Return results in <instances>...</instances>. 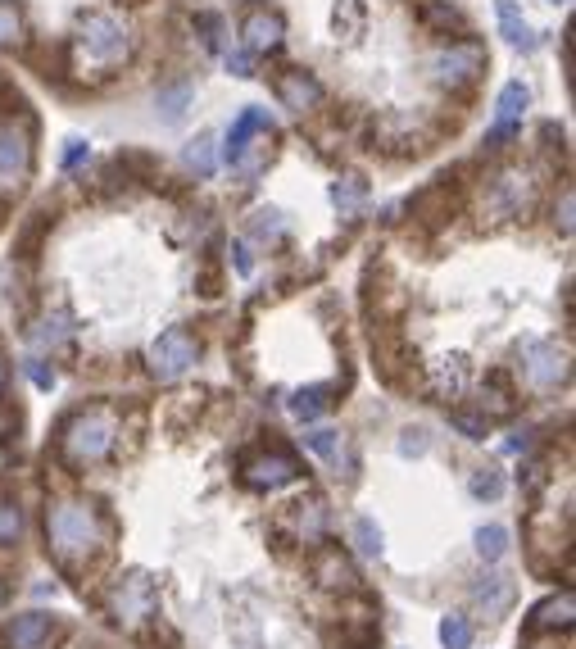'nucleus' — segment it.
Wrapping results in <instances>:
<instances>
[{
  "label": "nucleus",
  "mask_w": 576,
  "mask_h": 649,
  "mask_svg": "<svg viewBox=\"0 0 576 649\" xmlns=\"http://www.w3.org/2000/svg\"><path fill=\"white\" fill-rule=\"evenodd\" d=\"M87 155H91L87 141H82V137H69V141H64V155H59V168H78Z\"/></svg>",
  "instance_id": "473e14b6"
},
{
  "label": "nucleus",
  "mask_w": 576,
  "mask_h": 649,
  "mask_svg": "<svg viewBox=\"0 0 576 649\" xmlns=\"http://www.w3.org/2000/svg\"><path fill=\"white\" fill-rule=\"evenodd\" d=\"M554 223H558V232H572V191H563V205L554 209Z\"/></svg>",
  "instance_id": "e433bc0d"
},
{
  "label": "nucleus",
  "mask_w": 576,
  "mask_h": 649,
  "mask_svg": "<svg viewBox=\"0 0 576 649\" xmlns=\"http://www.w3.org/2000/svg\"><path fill=\"white\" fill-rule=\"evenodd\" d=\"M32 164V146L19 128H0V182H23Z\"/></svg>",
  "instance_id": "f8f14e48"
},
{
  "label": "nucleus",
  "mask_w": 576,
  "mask_h": 649,
  "mask_svg": "<svg viewBox=\"0 0 576 649\" xmlns=\"http://www.w3.org/2000/svg\"><path fill=\"white\" fill-rule=\"evenodd\" d=\"M0 386H5V364H0Z\"/></svg>",
  "instance_id": "ea45409f"
},
{
  "label": "nucleus",
  "mask_w": 576,
  "mask_h": 649,
  "mask_svg": "<svg viewBox=\"0 0 576 649\" xmlns=\"http://www.w3.org/2000/svg\"><path fill=\"white\" fill-rule=\"evenodd\" d=\"M472 495H477V500H499V495H504L499 472L495 468H477V472H472Z\"/></svg>",
  "instance_id": "393cba45"
},
{
  "label": "nucleus",
  "mask_w": 576,
  "mask_h": 649,
  "mask_svg": "<svg viewBox=\"0 0 576 649\" xmlns=\"http://www.w3.org/2000/svg\"><path fill=\"white\" fill-rule=\"evenodd\" d=\"M327 395H332L327 386H309V391H295V395H291V413L309 423V418H318V413H323L327 404H332Z\"/></svg>",
  "instance_id": "aec40b11"
},
{
  "label": "nucleus",
  "mask_w": 576,
  "mask_h": 649,
  "mask_svg": "<svg viewBox=\"0 0 576 649\" xmlns=\"http://www.w3.org/2000/svg\"><path fill=\"white\" fill-rule=\"evenodd\" d=\"M182 159H186V168H196L200 177H209L214 173V137H196L182 150Z\"/></svg>",
  "instance_id": "5701e85b"
},
{
  "label": "nucleus",
  "mask_w": 576,
  "mask_h": 649,
  "mask_svg": "<svg viewBox=\"0 0 576 649\" xmlns=\"http://www.w3.org/2000/svg\"><path fill=\"white\" fill-rule=\"evenodd\" d=\"M440 645H445V649H472V627H468V618H459V613L440 618Z\"/></svg>",
  "instance_id": "4be33fe9"
},
{
  "label": "nucleus",
  "mask_w": 576,
  "mask_h": 649,
  "mask_svg": "<svg viewBox=\"0 0 576 649\" xmlns=\"http://www.w3.org/2000/svg\"><path fill=\"white\" fill-rule=\"evenodd\" d=\"M200 32H205V46L209 50H218V28H223V23H218V14H200Z\"/></svg>",
  "instance_id": "c9c22d12"
},
{
  "label": "nucleus",
  "mask_w": 576,
  "mask_h": 649,
  "mask_svg": "<svg viewBox=\"0 0 576 649\" xmlns=\"http://www.w3.org/2000/svg\"><path fill=\"white\" fill-rule=\"evenodd\" d=\"M46 536H50V550L59 554L64 563H78L87 559L91 550H96L100 541V518L91 504H55V509L46 513Z\"/></svg>",
  "instance_id": "f257e3e1"
},
{
  "label": "nucleus",
  "mask_w": 576,
  "mask_h": 649,
  "mask_svg": "<svg viewBox=\"0 0 576 649\" xmlns=\"http://www.w3.org/2000/svg\"><path fill=\"white\" fill-rule=\"evenodd\" d=\"M304 441H309L313 454H323V459L341 463V450H345V445H341V432H309Z\"/></svg>",
  "instance_id": "a878e982"
},
{
  "label": "nucleus",
  "mask_w": 576,
  "mask_h": 649,
  "mask_svg": "<svg viewBox=\"0 0 576 649\" xmlns=\"http://www.w3.org/2000/svg\"><path fill=\"white\" fill-rule=\"evenodd\" d=\"M155 609H159V595H155V581H150L146 572H132V577L114 590V613H118V622H127V627L155 618Z\"/></svg>",
  "instance_id": "0eeeda50"
},
{
  "label": "nucleus",
  "mask_w": 576,
  "mask_h": 649,
  "mask_svg": "<svg viewBox=\"0 0 576 649\" xmlns=\"http://www.w3.org/2000/svg\"><path fill=\"white\" fill-rule=\"evenodd\" d=\"M359 196H363V182H359V177H345V182H336V191H332V200H336V205H345V209L359 205Z\"/></svg>",
  "instance_id": "7c9ffc66"
},
{
  "label": "nucleus",
  "mask_w": 576,
  "mask_h": 649,
  "mask_svg": "<svg viewBox=\"0 0 576 649\" xmlns=\"http://www.w3.org/2000/svg\"><path fill=\"white\" fill-rule=\"evenodd\" d=\"M495 19H499V32L508 37V46H518V50H536V32H531V23L518 14V5L513 0H495Z\"/></svg>",
  "instance_id": "4468645a"
},
{
  "label": "nucleus",
  "mask_w": 576,
  "mask_h": 649,
  "mask_svg": "<svg viewBox=\"0 0 576 649\" xmlns=\"http://www.w3.org/2000/svg\"><path fill=\"white\" fill-rule=\"evenodd\" d=\"M549 5H567V0H549Z\"/></svg>",
  "instance_id": "a19ab883"
},
{
  "label": "nucleus",
  "mask_w": 576,
  "mask_h": 649,
  "mask_svg": "<svg viewBox=\"0 0 576 649\" xmlns=\"http://www.w3.org/2000/svg\"><path fill=\"white\" fill-rule=\"evenodd\" d=\"M10 645L14 649H46L50 645V618L46 613H23L10 622Z\"/></svg>",
  "instance_id": "dca6fc26"
},
{
  "label": "nucleus",
  "mask_w": 576,
  "mask_h": 649,
  "mask_svg": "<svg viewBox=\"0 0 576 649\" xmlns=\"http://www.w3.org/2000/svg\"><path fill=\"white\" fill-rule=\"evenodd\" d=\"M78 41H82V50H87V59H96V64H118V59L127 55V32H123V23L109 19V14H82Z\"/></svg>",
  "instance_id": "20e7f679"
},
{
  "label": "nucleus",
  "mask_w": 576,
  "mask_h": 649,
  "mask_svg": "<svg viewBox=\"0 0 576 649\" xmlns=\"http://www.w3.org/2000/svg\"><path fill=\"white\" fill-rule=\"evenodd\" d=\"M186 109H191V82L186 78H177V82H168V87L155 91V114L164 118V123H182Z\"/></svg>",
  "instance_id": "a211bd4d"
},
{
  "label": "nucleus",
  "mask_w": 576,
  "mask_h": 649,
  "mask_svg": "<svg viewBox=\"0 0 576 649\" xmlns=\"http://www.w3.org/2000/svg\"><path fill=\"white\" fill-rule=\"evenodd\" d=\"M313 577L323 581L327 590H354V563L345 559L341 550H327V554H318V568H313Z\"/></svg>",
  "instance_id": "f3484780"
},
{
  "label": "nucleus",
  "mask_w": 576,
  "mask_h": 649,
  "mask_svg": "<svg viewBox=\"0 0 576 649\" xmlns=\"http://www.w3.org/2000/svg\"><path fill=\"white\" fill-rule=\"evenodd\" d=\"M522 373L536 391H554L567 382V350H558L554 341H527L522 345Z\"/></svg>",
  "instance_id": "423d86ee"
},
{
  "label": "nucleus",
  "mask_w": 576,
  "mask_h": 649,
  "mask_svg": "<svg viewBox=\"0 0 576 649\" xmlns=\"http://www.w3.org/2000/svg\"><path fill=\"white\" fill-rule=\"evenodd\" d=\"M23 37V19L10 0H0V46H14Z\"/></svg>",
  "instance_id": "bb28decb"
},
{
  "label": "nucleus",
  "mask_w": 576,
  "mask_h": 649,
  "mask_svg": "<svg viewBox=\"0 0 576 649\" xmlns=\"http://www.w3.org/2000/svg\"><path fill=\"white\" fill-rule=\"evenodd\" d=\"M227 73H236V78H254V59L245 55V50H236V55H227Z\"/></svg>",
  "instance_id": "f704fd0d"
},
{
  "label": "nucleus",
  "mask_w": 576,
  "mask_h": 649,
  "mask_svg": "<svg viewBox=\"0 0 576 649\" xmlns=\"http://www.w3.org/2000/svg\"><path fill=\"white\" fill-rule=\"evenodd\" d=\"M477 554L486 563H495V559H504V554H508V531L499 527V522H490V527L477 531Z\"/></svg>",
  "instance_id": "412c9836"
},
{
  "label": "nucleus",
  "mask_w": 576,
  "mask_h": 649,
  "mask_svg": "<svg viewBox=\"0 0 576 649\" xmlns=\"http://www.w3.org/2000/svg\"><path fill=\"white\" fill-rule=\"evenodd\" d=\"M481 69H486V55H481V46H472V41H454L450 50H440V55L431 59V78H436L440 87H468V82H477Z\"/></svg>",
  "instance_id": "39448f33"
},
{
  "label": "nucleus",
  "mask_w": 576,
  "mask_h": 649,
  "mask_svg": "<svg viewBox=\"0 0 576 649\" xmlns=\"http://www.w3.org/2000/svg\"><path fill=\"white\" fill-rule=\"evenodd\" d=\"M241 37H245V46H250L254 55H268V50L282 46L286 23H282V14L277 10H250L245 14V23H241Z\"/></svg>",
  "instance_id": "1a4fd4ad"
},
{
  "label": "nucleus",
  "mask_w": 576,
  "mask_h": 649,
  "mask_svg": "<svg viewBox=\"0 0 576 649\" xmlns=\"http://www.w3.org/2000/svg\"><path fill=\"white\" fill-rule=\"evenodd\" d=\"M576 622V595L572 590H563V595H554V600H545L536 613H531V627L536 631H558V627H572Z\"/></svg>",
  "instance_id": "2eb2a0df"
},
{
  "label": "nucleus",
  "mask_w": 576,
  "mask_h": 649,
  "mask_svg": "<svg viewBox=\"0 0 576 649\" xmlns=\"http://www.w3.org/2000/svg\"><path fill=\"white\" fill-rule=\"evenodd\" d=\"M418 10H422V19H427V23H436V28H450V23H459V14H454V10H445V5H436V0H422Z\"/></svg>",
  "instance_id": "2f4dec72"
},
{
  "label": "nucleus",
  "mask_w": 576,
  "mask_h": 649,
  "mask_svg": "<svg viewBox=\"0 0 576 649\" xmlns=\"http://www.w3.org/2000/svg\"><path fill=\"white\" fill-rule=\"evenodd\" d=\"M254 236H259V241L282 236V214H277V209H259V214H254Z\"/></svg>",
  "instance_id": "c756f323"
},
{
  "label": "nucleus",
  "mask_w": 576,
  "mask_h": 649,
  "mask_svg": "<svg viewBox=\"0 0 576 649\" xmlns=\"http://www.w3.org/2000/svg\"><path fill=\"white\" fill-rule=\"evenodd\" d=\"M472 595H477V604L486 609V618H495V613H504L508 600H513V581H504V577H481Z\"/></svg>",
  "instance_id": "6ab92c4d"
},
{
  "label": "nucleus",
  "mask_w": 576,
  "mask_h": 649,
  "mask_svg": "<svg viewBox=\"0 0 576 649\" xmlns=\"http://www.w3.org/2000/svg\"><path fill=\"white\" fill-rule=\"evenodd\" d=\"M450 423L459 427V432L468 436V441H481V436H486V418H468V413H450Z\"/></svg>",
  "instance_id": "72a5a7b5"
},
{
  "label": "nucleus",
  "mask_w": 576,
  "mask_h": 649,
  "mask_svg": "<svg viewBox=\"0 0 576 649\" xmlns=\"http://www.w3.org/2000/svg\"><path fill=\"white\" fill-rule=\"evenodd\" d=\"M114 450V423L105 413H78L64 427V459L69 463H100Z\"/></svg>",
  "instance_id": "f03ea898"
},
{
  "label": "nucleus",
  "mask_w": 576,
  "mask_h": 649,
  "mask_svg": "<svg viewBox=\"0 0 576 649\" xmlns=\"http://www.w3.org/2000/svg\"><path fill=\"white\" fill-rule=\"evenodd\" d=\"M196 354H200L196 336L186 332V327H168V332L159 336L155 345H150L146 364H150V373H155L159 382H177V377H182L186 368L196 364Z\"/></svg>",
  "instance_id": "7ed1b4c3"
},
{
  "label": "nucleus",
  "mask_w": 576,
  "mask_h": 649,
  "mask_svg": "<svg viewBox=\"0 0 576 649\" xmlns=\"http://www.w3.org/2000/svg\"><path fill=\"white\" fill-rule=\"evenodd\" d=\"M273 128V118H268V109H259V105H250L241 118L232 123V132H227V146H223V155H227V164H236V159L250 150V137L254 132H268Z\"/></svg>",
  "instance_id": "ddd939ff"
},
{
  "label": "nucleus",
  "mask_w": 576,
  "mask_h": 649,
  "mask_svg": "<svg viewBox=\"0 0 576 649\" xmlns=\"http://www.w3.org/2000/svg\"><path fill=\"white\" fill-rule=\"evenodd\" d=\"M300 472V463L291 454H259V459L245 463V482L259 486V491H273V486H286Z\"/></svg>",
  "instance_id": "9d476101"
},
{
  "label": "nucleus",
  "mask_w": 576,
  "mask_h": 649,
  "mask_svg": "<svg viewBox=\"0 0 576 649\" xmlns=\"http://www.w3.org/2000/svg\"><path fill=\"white\" fill-rule=\"evenodd\" d=\"M0 600H5V586H0Z\"/></svg>",
  "instance_id": "79ce46f5"
},
{
  "label": "nucleus",
  "mask_w": 576,
  "mask_h": 649,
  "mask_svg": "<svg viewBox=\"0 0 576 649\" xmlns=\"http://www.w3.org/2000/svg\"><path fill=\"white\" fill-rule=\"evenodd\" d=\"M277 100H282L291 114H304V109H313L318 100H323V87H318V78L304 69H291L277 78Z\"/></svg>",
  "instance_id": "9b49d317"
},
{
  "label": "nucleus",
  "mask_w": 576,
  "mask_h": 649,
  "mask_svg": "<svg viewBox=\"0 0 576 649\" xmlns=\"http://www.w3.org/2000/svg\"><path fill=\"white\" fill-rule=\"evenodd\" d=\"M28 373H32V382H37V386H46V391H50V386H55V373H46V368H41V359H32V364H28Z\"/></svg>",
  "instance_id": "4c0bfd02"
},
{
  "label": "nucleus",
  "mask_w": 576,
  "mask_h": 649,
  "mask_svg": "<svg viewBox=\"0 0 576 649\" xmlns=\"http://www.w3.org/2000/svg\"><path fill=\"white\" fill-rule=\"evenodd\" d=\"M527 105H531V91L522 87V82H508V87L499 91L490 146H499V141H508V137H518V123H522V114H527Z\"/></svg>",
  "instance_id": "6e6552de"
},
{
  "label": "nucleus",
  "mask_w": 576,
  "mask_h": 649,
  "mask_svg": "<svg viewBox=\"0 0 576 649\" xmlns=\"http://www.w3.org/2000/svg\"><path fill=\"white\" fill-rule=\"evenodd\" d=\"M354 541H359L363 554H372V559H377V554H381V527L372 518H359V522H354Z\"/></svg>",
  "instance_id": "cd10ccee"
},
{
  "label": "nucleus",
  "mask_w": 576,
  "mask_h": 649,
  "mask_svg": "<svg viewBox=\"0 0 576 649\" xmlns=\"http://www.w3.org/2000/svg\"><path fill=\"white\" fill-rule=\"evenodd\" d=\"M232 255H236V268H241V273H250V255H245V246H232Z\"/></svg>",
  "instance_id": "58836bf2"
},
{
  "label": "nucleus",
  "mask_w": 576,
  "mask_h": 649,
  "mask_svg": "<svg viewBox=\"0 0 576 649\" xmlns=\"http://www.w3.org/2000/svg\"><path fill=\"white\" fill-rule=\"evenodd\" d=\"M64 336H69V318H46V323H41L37 332H32V341H37L41 350H46V345L64 341Z\"/></svg>",
  "instance_id": "c85d7f7f"
},
{
  "label": "nucleus",
  "mask_w": 576,
  "mask_h": 649,
  "mask_svg": "<svg viewBox=\"0 0 576 649\" xmlns=\"http://www.w3.org/2000/svg\"><path fill=\"white\" fill-rule=\"evenodd\" d=\"M23 536V509L14 500H0V545H14Z\"/></svg>",
  "instance_id": "b1692460"
}]
</instances>
